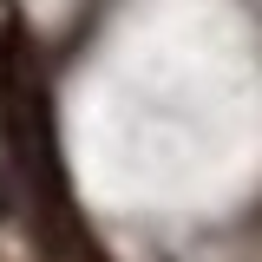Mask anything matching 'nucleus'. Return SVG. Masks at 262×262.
<instances>
[{
	"label": "nucleus",
	"instance_id": "1",
	"mask_svg": "<svg viewBox=\"0 0 262 262\" xmlns=\"http://www.w3.org/2000/svg\"><path fill=\"white\" fill-rule=\"evenodd\" d=\"M7 190H13V164H0V223L13 216V196H7Z\"/></svg>",
	"mask_w": 262,
	"mask_h": 262
}]
</instances>
